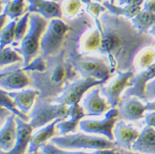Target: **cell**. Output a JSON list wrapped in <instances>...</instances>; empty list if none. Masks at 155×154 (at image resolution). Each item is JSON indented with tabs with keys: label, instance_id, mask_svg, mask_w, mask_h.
<instances>
[{
	"label": "cell",
	"instance_id": "obj_1",
	"mask_svg": "<svg viewBox=\"0 0 155 154\" xmlns=\"http://www.w3.org/2000/svg\"><path fill=\"white\" fill-rule=\"evenodd\" d=\"M101 44L97 52L107 56L114 72L135 71L134 59L141 50L154 46L149 33L139 31L125 17L106 11L100 17Z\"/></svg>",
	"mask_w": 155,
	"mask_h": 154
},
{
	"label": "cell",
	"instance_id": "obj_2",
	"mask_svg": "<svg viewBox=\"0 0 155 154\" xmlns=\"http://www.w3.org/2000/svg\"><path fill=\"white\" fill-rule=\"evenodd\" d=\"M92 27L93 20L84 12L65 21L60 18L52 19L41 41V56L46 59L62 51L69 54L79 49L81 38Z\"/></svg>",
	"mask_w": 155,
	"mask_h": 154
},
{
	"label": "cell",
	"instance_id": "obj_3",
	"mask_svg": "<svg viewBox=\"0 0 155 154\" xmlns=\"http://www.w3.org/2000/svg\"><path fill=\"white\" fill-rule=\"evenodd\" d=\"M45 62V71L31 74V85L41 93L39 98L52 101L62 94L69 83L78 80V73L68 60L66 51L48 58Z\"/></svg>",
	"mask_w": 155,
	"mask_h": 154
},
{
	"label": "cell",
	"instance_id": "obj_4",
	"mask_svg": "<svg viewBox=\"0 0 155 154\" xmlns=\"http://www.w3.org/2000/svg\"><path fill=\"white\" fill-rule=\"evenodd\" d=\"M68 60L83 78H94L107 81L115 73L104 58L87 56L81 53L79 49L68 54Z\"/></svg>",
	"mask_w": 155,
	"mask_h": 154
},
{
	"label": "cell",
	"instance_id": "obj_5",
	"mask_svg": "<svg viewBox=\"0 0 155 154\" xmlns=\"http://www.w3.org/2000/svg\"><path fill=\"white\" fill-rule=\"evenodd\" d=\"M47 19L37 13H31L29 19V30L21 41V47L15 48L18 53L23 57V66L27 67L33 59H36L41 50L42 34L48 27ZM23 67V68H24Z\"/></svg>",
	"mask_w": 155,
	"mask_h": 154
},
{
	"label": "cell",
	"instance_id": "obj_6",
	"mask_svg": "<svg viewBox=\"0 0 155 154\" xmlns=\"http://www.w3.org/2000/svg\"><path fill=\"white\" fill-rule=\"evenodd\" d=\"M58 148L67 150L77 149H113L116 144L113 141L101 137L89 135L83 133H71L60 137H54L51 140Z\"/></svg>",
	"mask_w": 155,
	"mask_h": 154
},
{
	"label": "cell",
	"instance_id": "obj_7",
	"mask_svg": "<svg viewBox=\"0 0 155 154\" xmlns=\"http://www.w3.org/2000/svg\"><path fill=\"white\" fill-rule=\"evenodd\" d=\"M29 117V124L34 129H36L51 124L57 119L64 120L68 118L69 107L67 105L52 104L51 101L37 97Z\"/></svg>",
	"mask_w": 155,
	"mask_h": 154
},
{
	"label": "cell",
	"instance_id": "obj_8",
	"mask_svg": "<svg viewBox=\"0 0 155 154\" xmlns=\"http://www.w3.org/2000/svg\"><path fill=\"white\" fill-rule=\"evenodd\" d=\"M107 83L106 80H97L94 78H82L69 83L60 97L54 99L52 102L73 106L78 104L85 92L96 86H101Z\"/></svg>",
	"mask_w": 155,
	"mask_h": 154
},
{
	"label": "cell",
	"instance_id": "obj_9",
	"mask_svg": "<svg viewBox=\"0 0 155 154\" xmlns=\"http://www.w3.org/2000/svg\"><path fill=\"white\" fill-rule=\"evenodd\" d=\"M119 110L111 108L105 115V118L101 120H86L79 123V128L82 131L87 133H96L105 136L107 139L115 140L113 128L119 118Z\"/></svg>",
	"mask_w": 155,
	"mask_h": 154
},
{
	"label": "cell",
	"instance_id": "obj_10",
	"mask_svg": "<svg viewBox=\"0 0 155 154\" xmlns=\"http://www.w3.org/2000/svg\"><path fill=\"white\" fill-rule=\"evenodd\" d=\"M23 67V63H16L1 69L0 83L2 89L19 90L30 85V79L25 74Z\"/></svg>",
	"mask_w": 155,
	"mask_h": 154
},
{
	"label": "cell",
	"instance_id": "obj_11",
	"mask_svg": "<svg viewBox=\"0 0 155 154\" xmlns=\"http://www.w3.org/2000/svg\"><path fill=\"white\" fill-rule=\"evenodd\" d=\"M155 77V63L153 64L143 71L138 74L136 76H134L130 80L129 87L124 93L121 98L131 97H135L142 100L144 102L148 103L149 101L146 97V87L147 82L153 79Z\"/></svg>",
	"mask_w": 155,
	"mask_h": 154
},
{
	"label": "cell",
	"instance_id": "obj_12",
	"mask_svg": "<svg viewBox=\"0 0 155 154\" xmlns=\"http://www.w3.org/2000/svg\"><path fill=\"white\" fill-rule=\"evenodd\" d=\"M118 77L107 87H101V93L107 99L110 108H116L120 102V97L123 90L130 87V80L134 77V72H116Z\"/></svg>",
	"mask_w": 155,
	"mask_h": 154
},
{
	"label": "cell",
	"instance_id": "obj_13",
	"mask_svg": "<svg viewBox=\"0 0 155 154\" xmlns=\"http://www.w3.org/2000/svg\"><path fill=\"white\" fill-rule=\"evenodd\" d=\"M113 134L116 147L120 149L130 151L132 146L137 140L140 133L130 125H127L124 121L120 120L116 123L115 129H113Z\"/></svg>",
	"mask_w": 155,
	"mask_h": 154
},
{
	"label": "cell",
	"instance_id": "obj_14",
	"mask_svg": "<svg viewBox=\"0 0 155 154\" xmlns=\"http://www.w3.org/2000/svg\"><path fill=\"white\" fill-rule=\"evenodd\" d=\"M119 118L132 121L143 117V112L146 110L145 105L138 101L136 97L121 98L118 104Z\"/></svg>",
	"mask_w": 155,
	"mask_h": 154
},
{
	"label": "cell",
	"instance_id": "obj_15",
	"mask_svg": "<svg viewBox=\"0 0 155 154\" xmlns=\"http://www.w3.org/2000/svg\"><path fill=\"white\" fill-rule=\"evenodd\" d=\"M29 5L27 11L32 13L41 15L45 19L62 18L61 7L57 2L47 0H27Z\"/></svg>",
	"mask_w": 155,
	"mask_h": 154
},
{
	"label": "cell",
	"instance_id": "obj_16",
	"mask_svg": "<svg viewBox=\"0 0 155 154\" xmlns=\"http://www.w3.org/2000/svg\"><path fill=\"white\" fill-rule=\"evenodd\" d=\"M16 122L18 125V138L15 146L11 151H1L0 154H26L27 148H29L34 129L29 123L23 121L18 117H16Z\"/></svg>",
	"mask_w": 155,
	"mask_h": 154
},
{
	"label": "cell",
	"instance_id": "obj_17",
	"mask_svg": "<svg viewBox=\"0 0 155 154\" xmlns=\"http://www.w3.org/2000/svg\"><path fill=\"white\" fill-rule=\"evenodd\" d=\"M100 92L101 87L92 89L84 99L83 107L87 116H101L108 109L105 100L99 95Z\"/></svg>",
	"mask_w": 155,
	"mask_h": 154
},
{
	"label": "cell",
	"instance_id": "obj_18",
	"mask_svg": "<svg viewBox=\"0 0 155 154\" xmlns=\"http://www.w3.org/2000/svg\"><path fill=\"white\" fill-rule=\"evenodd\" d=\"M15 115L12 114L1 129L0 133V148L1 151L9 152L15 146L18 138V125Z\"/></svg>",
	"mask_w": 155,
	"mask_h": 154
},
{
	"label": "cell",
	"instance_id": "obj_19",
	"mask_svg": "<svg viewBox=\"0 0 155 154\" xmlns=\"http://www.w3.org/2000/svg\"><path fill=\"white\" fill-rule=\"evenodd\" d=\"M87 115L84 113L83 107L79 104H75L69 106V120H62L56 125V129L61 135H66L69 133H74L77 126L80 123L81 119Z\"/></svg>",
	"mask_w": 155,
	"mask_h": 154
},
{
	"label": "cell",
	"instance_id": "obj_20",
	"mask_svg": "<svg viewBox=\"0 0 155 154\" xmlns=\"http://www.w3.org/2000/svg\"><path fill=\"white\" fill-rule=\"evenodd\" d=\"M60 121H62V120L57 119L53 122H51V124L45 125V127L42 128L41 129H40L36 133H34L31 136V139L27 152L28 153L38 154L39 149H41L42 146L45 144V143L48 139L53 138L54 133H55L56 125Z\"/></svg>",
	"mask_w": 155,
	"mask_h": 154
},
{
	"label": "cell",
	"instance_id": "obj_21",
	"mask_svg": "<svg viewBox=\"0 0 155 154\" xmlns=\"http://www.w3.org/2000/svg\"><path fill=\"white\" fill-rule=\"evenodd\" d=\"M134 152L143 154H155V129L153 127H144L137 140L132 146Z\"/></svg>",
	"mask_w": 155,
	"mask_h": 154
},
{
	"label": "cell",
	"instance_id": "obj_22",
	"mask_svg": "<svg viewBox=\"0 0 155 154\" xmlns=\"http://www.w3.org/2000/svg\"><path fill=\"white\" fill-rule=\"evenodd\" d=\"M7 92V91H6ZM15 101L18 109L24 114H27L34 105L35 100L40 96V92L36 89H27L21 92H7Z\"/></svg>",
	"mask_w": 155,
	"mask_h": 154
},
{
	"label": "cell",
	"instance_id": "obj_23",
	"mask_svg": "<svg viewBox=\"0 0 155 154\" xmlns=\"http://www.w3.org/2000/svg\"><path fill=\"white\" fill-rule=\"evenodd\" d=\"M131 21L139 31L149 33V30L155 25V12L143 10L135 18L131 19Z\"/></svg>",
	"mask_w": 155,
	"mask_h": 154
},
{
	"label": "cell",
	"instance_id": "obj_24",
	"mask_svg": "<svg viewBox=\"0 0 155 154\" xmlns=\"http://www.w3.org/2000/svg\"><path fill=\"white\" fill-rule=\"evenodd\" d=\"M103 6L112 14L125 17L126 18H130V19H133L135 18L142 11L140 6H116L108 1H105L103 3Z\"/></svg>",
	"mask_w": 155,
	"mask_h": 154
},
{
	"label": "cell",
	"instance_id": "obj_25",
	"mask_svg": "<svg viewBox=\"0 0 155 154\" xmlns=\"http://www.w3.org/2000/svg\"><path fill=\"white\" fill-rule=\"evenodd\" d=\"M1 97H0V105L1 107L6 108L8 110H10L11 112L15 115L17 117L20 118L25 122H29L30 120V117L27 116V114H24L23 112H21V110L18 109V107L17 106L15 101H13L10 96L8 94V92L4 90H1Z\"/></svg>",
	"mask_w": 155,
	"mask_h": 154
},
{
	"label": "cell",
	"instance_id": "obj_26",
	"mask_svg": "<svg viewBox=\"0 0 155 154\" xmlns=\"http://www.w3.org/2000/svg\"><path fill=\"white\" fill-rule=\"evenodd\" d=\"M101 44V34L98 30L96 29L87 36L84 43V49L81 53L84 54L97 51Z\"/></svg>",
	"mask_w": 155,
	"mask_h": 154
},
{
	"label": "cell",
	"instance_id": "obj_27",
	"mask_svg": "<svg viewBox=\"0 0 155 154\" xmlns=\"http://www.w3.org/2000/svg\"><path fill=\"white\" fill-rule=\"evenodd\" d=\"M0 63L1 67L8 65L11 64H16V63H24L23 57L21 54L18 53L14 49L10 47H5L3 50H1V54H0Z\"/></svg>",
	"mask_w": 155,
	"mask_h": 154
},
{
	"label": "cell",
	"instance_id": "obj_28",
	"mask_svg": "<svg viewBox=\"0 0 155 154\" xmlns=\"http://www.w3.org/2000/svg\"><path fill=\"white\" fill-rule=\"evenodd\" d=\"M17 21L9 22L7 26L1 29L0 33V48L3 50L6 47L8 44H12L13 41L15 40V29Z\"/></svg>",
	"mask_w": 155,
	"mask_h": 154
},
{
	"label": "cell",
	"instance_id": "obj_29",
	"mask_svg": "<svg viewBox=\"0 0 155 154\" xmlns=\"http://www.w3.org/2000/svg\"><path fill=\"white\" fill-rule=\"evenodd\" d=\"M24 0H12L6 4L2 13L11 19H17L24 12Z\"/></svg>",
	"mask_w": 155,
	"mask_h": 154
},
{
	"label": "cell",
	"instance_id": "obj_30",
	"mask_svg": "<svg viewBox=\"0 0 155 154\" xmlns=\"http://www.w3.org/2000/svg\"><path fill=\"white\" fill-rule=\"evenodd\" d=\"M81 1L87 5V12H88L91 16H93L96 25H97V30L101 33L102 28H101V21H100V19H98V17L100 16L101 12H106L107 8L104 6L100 5L99 3H93L91 0H81Z\"/></svg>",
	"mask_w": 155,
	"mask_h": 154
},
{
	"label": "cell",
	"instance_id": "obj_31",
	"mask_svg": "<svg viewBox=\"0 0 155 154\" xmlns=\"http://www.w3.org/2000/svg\"><path fill=\"white\" fill-rule=\"evenodd\" d=\"M30 12H27L22 16V18L17 22L15 29V43L13 45H17L18 42L21 41L26 36V31L27 29V24L30 19Z\"/></svg>",
	"mask_w": 155,
	"mask_h": 154
},
{
	"label": "cell",
	"instance_id": "obj_32",
	"mask_svg": "<svg viewBox=\"0 0 155 154\" xmlns=\"http://www.w3.org/2000/svg\"><path fill=\"white\" fill-rule=\"evenodd\" d=\"M40 150L41 154H92V152L88 153V152H84L66 151L64 149L58 148L52 143H48L44 144Z\"/></svg>",
	"mask_w": 155,
	"mask_h": 154
},
{
	"label": "cell",
	"instance_id": "obj_33",
	"mask_svg": "<svg viewBox=\"0 0 155 154\" xmlns=\"http://www.w3.org/2000/svg\"><path fill=\"white\" fill-rule=\"evenodd\" d=\"M46 69V62L41 56H37L27 66L24 67V71L44 72Z\"/></svg>",
	"mask_w": 155,
	"mask_h": 154
},
{
	"label": "cell",
	"instance_id": "obj_34",
	"mask_svg": "<svg viewBox=\"0 0 155 154\" xmlns=\"http://www.w3.org/2000/svg\"><path fill=\"white\" fill-rule=\"evenodd\" d=\"M80 8V0H68L64 5V13L69 18H71L78 14Z\"/></svg>",
	"mask_w": 155,
	"mask_h": 154
},
{
	"label": "cell",
	"instance_id": "obj_35",
	"mask_svg": "<svg viewBox=\"0 0 155 154\" xmlns=\"http://www.w3.org/2000/svg\"><path fill=\"white\" fill-rule=\"evenodd\" d=\"M154 52L153 51L149 50L143 54V55L139 59V64L141 68H148L151 65L153 60L154 59Z\"/></svg>",
	"mask_w": 155,
	"mask_h": 154
},
{
	"label": "cell",
	"instance_id": "obj_36",
	"mask_svg": "<svg viewBox=\"0 0 155 154\" xmlns=\"http://www.w3.org/2000/svg\"><path fill=\"white\" fill-rule=\"evenodd\" d=\"M146 97L148 101H153L155 99V79L147 84Z\"/></svg>",
	"mask_w": 155,
	"mask_h": 154
},
{
	"label": "cell",
	"instance_id": "obj_37",
	"mask_svg": "<svg viewBox=\"0 0 155 154\" xmlns=\"http://www.w3.org/2000/svg\"><path fill=\"white\" fill-rule=\"evenodd\" d=\"M143 0H118V6H140Z\"/></svg>",
	"mask_w": 155,
	"mask_h": 154
},
{
	"label": "cell",
	"instance_id": "obj_38",
	"mask_svg": "<svg viewBox=\"0 0 155 154\" xmlns=\"http://www.w3.org/2000/svg\"><path fill=\"white\" fill-rule=\"evenodd\" d=\"M145 123L148 126L155 128V111L145 116Z\"/></svg>",
	"mask_w": 155,
	"mask_h": 154
},
{
	"label": "cell",
	"instance_id": "obj_39",
	"mask_svg": "<svg viewBox=\"0 0 155 154\" xmlns=\"http://www.w3.org/2000/svg\"><path fill=\"white\" fill-rule=\"evenodd\" d=\"M12 113L8 110L6 108H3L1 107V111H0V119H1V125H3V121H4V119L5 120H7L8 119L12 116Z\"/></svg>",
	"mask_w": 155,
	"mask_h": 154
},
{
	"label": "cell",
	"instance_id": "obj_40",
	"mask_svg": "<svg viewBox=\"0 0 155 154\" xmlns=\"http://www.w3.org/2000/svg\"><path fill=\"white\" fill-rule=\"evenodd\" d=\"M143 10L155 12V0H147L143 5Z\"/></svg>",
	"mask_w": 155,
	"mask_h": 154
},
{
	"label": "cell",
	"instance_id": "obj_41",
	"mask_svg": "<svg viewBox=\"0 0 155 154\" xmlns=\"http://www.w3.org/2000/svg\"><path fill=\"white\" fill-rule=\"evenodd\" d=\"M92 154H120V152L116 150V148L113 149H103V150H96L92 152Z\"/></svg>",
	"mask_w": 155,
	"mask_h": 154
},
{
	"label": "cell",
	"instance_id": "obj_42",
	"mask_svg": "<svg viewBox=\"0 0 155 154\" xmlns=\"http://www.w3.org/2000/svg\"><path fill=\"white\" fill-rule=\"evenodd\" d=\"M145 109H146V110H149V111H155V101L146 103Z\"/></svg>",
	"mask_w": 155,
	"mask_h": 154
},
{
	"label": "cell",
	"instance_id": "obj_43",
	"mask_svg": "<svg viewBox=\"0 0 155 154\" xmlns=\"http://www.w3.org/2000/svg\"><path fill=\"white\" fill-rule=\"evenodd\" d=\"M7 21V16L6 15H4L3 13L1 14V29H3V25L4 23L6 22Z\"/></svg>",
	"mask_w": 155,
	"mask_h": 154
},
{
	"label": "cell",
	"instance_id": "obj_44",
	"mask_svg": "<svg viewBox=\"0 0 155 154\" xmlns=\"http://www.w3.org/2000/svg\"><path fill=\"white\" fill-rule=\"evenodd\" d=\"M120 154H139L138 152H134L128 151V150H124V149H120Z\"/></svg>",
	"mask_w": 155,
	"mask_h": 154
},
{
	"label": "cell",
	"instance_id": "obj_45",
	"mask_svg": "<svg viewBox=\"0 0 155 154\" xmlns=\"http://www.w3.org/2000/svg\"><path fill=\"white\" fill-rule=\"evenodd\" d=\"M149 33L150 34V35H152V36H155V25L152 27V28H151V29L149 30Z\"/></svg>",
	"mask_w": 155,
	"mask_h": 154
},
{
	"label": "cell",
	"instance_id": "obj_46",
	"mask_svg": "<svg viewBox=\"0 0 155 154\" xmlns=\"http://www.w3.org/2000/svg\"><path fill=\"white\" fill-rule=\"evenodd\" d=\"M10 1H12V0H1V5H3V4H7V3H9Z\"/></svg>",
	"mask_w": 155,
	"mask_h": 154
},
{
	"label": "cell",
	"instance_id": "obj_47",
	"mask_svg": "<svg viewBox=\"0 0 155 154\" xmlns=\"http://www.w3.org/2000/svg\"><path fill=\"white\" fill-rule=\"evenodd\" d=\"M110 3H112V4H114V3H115V1H116V0H110Z\"/></svg>",
	"mask_w": 155,
	"mask_h": 154
},
{
	"label": "cell",
	"instance_id": "obj_48",
	"mask_svg": "<svg viewBox=\"0 0 155 154\" xmlns=\"http://www.w3.org/2000/svg\"><path fill=\"white\" fill-rule=\"evenodd\" d=\"M96 1H97V2H98V3H100V2H101L102 0H96Z\"/></svg>",
	"mask_w": 155,
	"mask_h": 154
},
{
	"label": "cell",
	"instance_id": "obj_49",
	"mask_svg": "<svg viewBox=\"0 0 155 154\" xmlns=\"http://www.w3.org/2000/svg\"><path fill=\"white\" fill-rule=\"evenodd\" d=\"M51 1H54V2H59V0H51Z\"/></svg>",
	"mask_w": 155,
	"mask_h": 154
},
{
	"label": "cell",
	"instance_id": "obj_50",
	"mask_svg": "<svg viewBox=\"0 0 155 154\" xmlns=\"http://www.w3.org/2000/svg\"><path fill=\"white\" fill-rule=\"evenodd\" d=\"M62 1H64V0H59V2H62Z\"/></svg>",
	"mask_w": 155,
	"mask_h": 154
},
{
	"label": "cell",
	"instance_id": "obj_51",
	"mask_svg": "<svg viewBox=\"0 0 155 154\" xmlns=\"http://www.w3.org/2000/svg\"><path fill=\"white\" fill-rule=\"evenodd\" d=\"M27 154H34V153H28V152H27Z\"/></svg>",
	"mask_w": 155,
	"mask_h": 154
}]
</instances>
